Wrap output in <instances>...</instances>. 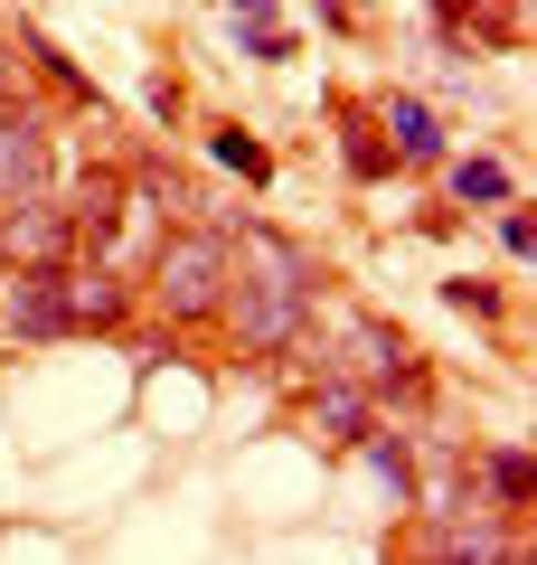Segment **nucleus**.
<instances>
[{"mask_svg":"<svg viewBox=\"0 0 537 565\" xmlns=\"http://www.w3.org/2000/svg\"><path fill=\"white\" fill-rule=\"evenodd\" d=\"M320 302V264L302 236L283 226H227V292H218V330L245 359H283L312 330Z\"/></svg>","mask_w":537,"mask_h":565,"instance_id":"nucleus-1","label":"nucleus"},{"mask_svg":"<svg viewBox=\"0 0 537 565\" xmlns=\"http://www.w3.org/2000/svg\"><path fill=\"white\" fill-rule=\"evenodd\" d=\"M227 292V226H170L141 264V302L160 311L170 330H208Z\"/></svg>","mask_w":537,"mask_h":565,"instance_id":"nucleus-2","label":"nucleus"},{"mask_svg":"<svg viewBox=\"0 0 537 565\" xmlns=\"http://www.w3.org/2000/svg\"><path fill=\"white\" fill-rule=\"evenodd\" d=\"M415 565H518V519H509V509H491V500L424 509Z\"/></svg>","mask_w":537,"mask_h":565,"instance_id":"nucleus-3","label":"nucleus"},{"mask_svg":"<svg viewBox=\"0 0 537 565\" xmlns=\"http://www.w3.org/2000/svg\"><path fill=\"white\" fill-rule=\"evenodd\" d=\"M0 264H76V226H66L57 189L0 199Z\"/></svg>","mask_w":537,"mask_h":565,"instance_id":"nucleus-4","label":"nucleus"},{"mask_svg":"<svg viewBox=\"0 0 537 565\" xmlns=\"http://www.w3.org/2000/svg\"><path fill=\"white\" fill-rule=\"evenodd\" d=\"M368 114H378V132H387V151H397V170H443V161H453V132H443V114H434L424 95H397V85H387Z\"/></svg>","mask_w":537,"mask_h":565,"instance_id":"nucleus-5","label":"nucleus"},{"mask_svg":"<svg viewBox=\"0 0 537 565\" xmlns=\"http://www.w3.org/2000/svg\"><path fill=\"white\" fill-rule=\"evenodd\" d=\"M133 282L123 274H104V264H66L57 274V311H66V340H85V330H123L133 321Z\"/></svg>","mask_w":537,"mask_h":565,"instance_id":"nucleus-6","label":"nucleus"},{"mask_svg":"<svg viewBox=\"0 0 537 565\" xmlns=\"http://www.w3.org/2000/svg\"><path fill=\"white\" fill-rule=\"evenodd\" d=\"M29 189H48V114L10 95L0 104V199H29Z\"/></svg>","mask_w":537,"mask_h":565,"instance_id":"nucleus-7","label":"nucleus"},{"mask_svg":"<svg viewBox=\"0 0 537 565\" xmlns=\"http://www.w3.org/2000/svg\"><path fill=\"white\" fill-rule=\"evenodd\" d=\"M302 424H312V444L358 452V434L378 424V405H368V386H349V377H320L312 396H302Z\"/></svg>","mask_w":537,"mask_h":565,"instance_id":"nucleus-8","label":"nucleus"},{"mask_svg":"<svg viewBox=\"0 0 537 565\" xmlns=\"http://www.w3.org/2000/svg\"><path fill=\"white\" fill-rule=\"evenodd\" d=\"M330 114H339V170H349L358 189H378V180H397V151H387V132H378V114L358 95H330Z\"/></svg>","mask_w":537,"mask_h":565,"instance_id":"nucleus-9","label":"nucleus"},{"mask_svg":"<svg viewBox=\"0 0 537 565\" xmlns=\"http://www.w3.org/2000/svg\"><path fill=\"white\" fill-rule=\"evenodd\" d=\"M472 490H481V500H491V509H509V519H518V509L537 500L528 444H481V452H472Z\"/></svg>","mask_w":537,"mask_h":565,"instance_id":"nucleus-10","label":"nucleus"},{"mask_svg":"<svg viewBox=\"0 0 537 565\" xmlns=\"http://www.w3.org/2000/svg\"><path fill=\"white\" fill-rule=\"evenodd\" d=\"M443 199L453 207H509L518 180H509V161H491V151H462V161H443Z\"/></svg>","mask_w":537,"mask_h":565,"instance_id":"nucleus-11","label":"nucleus"},{"mask_svg":"<svg viewBox=\"0 0 537 565\" xmlns=\"http://www.w3.org/2000/svg\"><path fill=\"white\" fill-rule=\"evenodd\" d=\"M208 161H218V170H236L245 189H264V180H274V151H264V141L245 132V122H208Z\"/></svg>","mask_w":537,"mask_h":565,"instance_id":"nucleus-12","label":"nucleus"},{"mask_svg":"<svg viewBox=\"0 0 537 565\" xmlns=\"http://www.w3.org/2000/svg\"><path fill=\"white\" fill-rule=\"evenodd\" d=\"M20 47H29V66H39V76H48V85H57V95H66V104H85V114H95V122H104V104H95V85H85V76H76V66H66V47H57V39H39V29H20Z\"/></svg>","mask_w":537,"mask_h":565,"instance_id":"nucleus-13","label":"nucleus"},{"mask_svg":"<svg viewBox=\"0 0 537 565\" xmlns=\"http://www.w3.org/2000/svg\"><path fill=\"white\" fill-rule=\"evenodd\" d=\"M443 302L472 311V321H499V311H509V292H499V282H481V274H443Z\"/></svg>","mask_w":537,"mask_h":565,"instance_id":"nucleus-14","label":"nucleus"},{"mask_svg":"<svg viewBox=\"0 0 537 565\" xmlns=\"http://www.w3.org/2000/svg\"><path fill=\"white\" fill-rule=\"evenodd\" d=\"M236 47L255 66H283V57H293V29H283V20H236Z\"/></svg>","mask_w":537,"mask_h":565,"instance_id":"nucleus-15","label":"nucleus"},{"mask_svg":"<svg viewBox=\"0 0 537 565\" xmlns=\"http://www.w3.org/2000/svg\"><path fill=\"white\" fill-rule=\"evenodd\" d=\"M491 236H499V255H518V264H528V245H537V217H528V207H499V217H491Z\"/></svg>","mask_w":537,"mask_h":565,"instance_id":"nucleus-16","label":"nucleus"},{"mask_svg":"<svg viewBox=\"0 0 537 565\" xmlns=\"http://www.w3.org/2000/svg\"><path fill=\"white\" fill-rule=\"evenodd\" d=\"M141 95H151V114H160V122H179V76H151Z\"/></svg>","mask_w":537,"mask_h":565,"instance_id":"nucleus-17","label":"nucleus"},{"mask_svg":"<svg viewBox=\"0 0 537 565\" xmlns=\"http://www.w3.org/2000/svg\"><path fill=\"white\" fill-rule=\"evenodd\" d=\"M227 10H236V20H274V0H227Z\"/></svg>","mask_w":537,"mask_h":565,"instance_id":"nucleus-18","label":"nucleus"},{"mask_svg":"<svg viewBox=\"0 0 537 565\" xmlns=\"http://www.w3.org/2000/svg\"><path fill=\"white\" fill-rule=\"evenodd\" d=\"M0 104H10V47H0Z\"/></svg>","mask_w":537,"mask_h":565,"instance_id":"nucleus-19","label":"nucleus"}]
</instances>
